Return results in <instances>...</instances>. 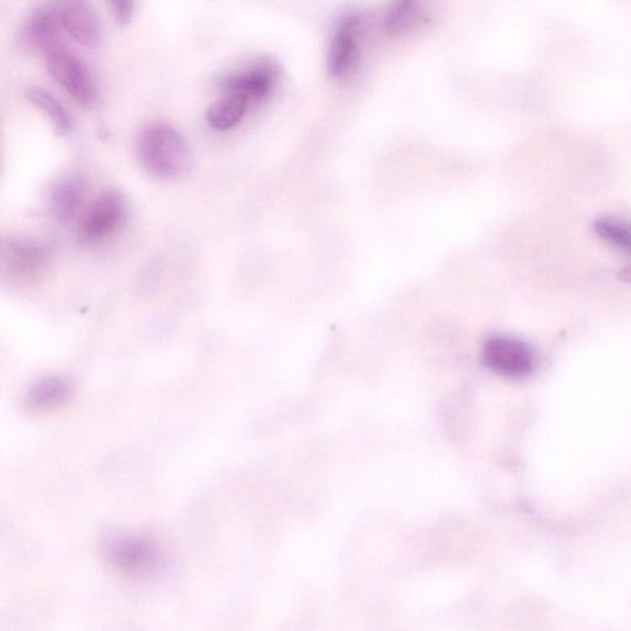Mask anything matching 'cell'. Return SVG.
I'll return each instance as SVG.
<instances>
[{"mask_svg": "<svg viewBox=\"0 0 631 631\" xmlns=\"http://www.w3.org/2000/svg\"><path fill=\"white\" fill-rule=\"evenodd\" d=\"M141 166L159 179H177L192 167V152L176 126L164 121L147 124L137 137Z\"/></svg>", "mask_w": 631, "mask_h": 631, "instance_id": "cell-1", "label": "cell"}, {"mask_svg": "<svg viewBox=\"0 0 631 631\" xmlns=\"http://www.w3.org/2000/svg\"><path fill=\"white\" fill-rule=\"evenodd\" d=\"M51 252L44 243L28 237H7L0 248L2 277L14 286H28L44 277Z\"/></svg>", "mask_w": 631, "mask_h": 631, "instance_id": "cell-2", "label": "cell"}, {"mask_svg": "<svg viewBox=\"0 0 631 631\" xmlns=\"http://www.w3.org/2000/svg\"><path fill=\"white\" fill-rule=\"evenodd\" d=\"M47 72L68 95L83 106L97 100L98 87L86 63L67 46L58 44L44 52Z\"/></svg>", "mask_w": 631, "mask_h": 631, "instance_id": "cell-3", "label": "cell"}, {"mask_svg": "<svg viewBox=\"0 0 631 631\" xmlns=\"http://www.w3.org/2000/svg\"><path fill=\"white\" fill-rule=\"evenodd\" d=\"M127 201L119 190H106L83 212L78 237L86 245L103 243L125 224Z\"/></svg>", "mask_w": 631, "mask_h": 631, "instance_id": "cell-4", "label": "cell"}, {"mask_svg": "<svg viewBox=\"0 0 631 631\" xmlns=\"http://www.w3.org/2000/svg\"><path fill=\"white\" fill-rule=\"evenodd\" d=\"M364 21L349 14L339 21L328 47L327 68L334 79H348L357 72L362 60Z\"/></svg>", "mask_w": 631, "mask_h": 631, "instance_id": "cell-5", "label": "cell"}, {"mask_svg": "<svg viewBox=\"0 0 631 631\" xmlns=\"http://www.w3.org/2000/svg\"><path fill=\"white\" fill-rule=\"evenodd\" d=\"M487 367L509 379L526 378L534 369V355L526 343L511 337H493L486 343Z\"/></svg>", "mask_w": 631, "mask_h": 631, "instance_id": "cell-6", "label": "cell"}, {"mask_svg": "<svg viewBox=\"0 0 631 631\" xmlns=\"http://www.w3.org/2000/svg\"><path fill=\"white\" fill-rule=\"evenodd\" d=\"M279 78V67L272 61L262 60L222 79L221 88L224 93L240 94L256 105L272 95Z\"/></svg>", "mask_w": 631, "mask_h": 631, "instance_id": "cell-7", "label": "cell"}, {"mask_svg": "<svg viewBox=\"0 0 631 631\" xmlns=\"http://www.w3.org/2000/svg\"><path fill=\"white\" fill-rule=\"evenodd\" d=\"M62 35L84 47H97L103 39L102 23L92 5L79 0L55 3Z\"/></svg>", "mask_w": 631, "mask_h": 631, "instance_id": "cell-8", "label": "cell"}, {"mask_svg": "<svg viewBox=\"0 0 631 631\" xmlns=\"http://www.w3.org/2000/svg\"><path fill=\"white\" fill-rule=\"evenodd\" d=\"M73 397V387L60 376H46L37 380L25 396L26 410L35 413L49 412L68 404Z\"/></svg>", "mask_w": 631, "mask_h": 631, "instance_id": "cell-9", "label": "cell"}, {"mask_svg": "<svg viewBox=\"0 0 631 631\" xmlns=\"http://www.w3.org/2000/svg\"><path fill=\"white\" fill-rule=\"evenodd\" d=\"M86 196V185L77 176L58 180L50 192L49 209L53 219L67 224L79 214Z\"/></svg>", "mask_w": 631, "mask_h": 631, "instance_id": "cell-10", "label": "cell"}, {"mask_svg": "<svg viewBox=\"0 0 631 631\" xmlns=\"http://www.w3.org/2000/svg\"><path fill=\"white\" fill-rule=\"evenodd\" d=\"M62 35L55 9V3L35 10L23 28V39L33 49L44 53L49 47L58 44Z\"/></svg>", "mask_w": 631, "mask_h": 631, "instance_id": "cell-11", "label": "cell"}, {"mask_svg": "<svg viewBox=\"0 0 631 631\" xmlns=\"http://www.w3.org/2000/svg\"><path fill=\"white\" fill-rule=\"evenodd\" d=\"M253 105L251 100L240 94L224 93L222 98L210 105L208 113H206V121H208L211 129L216 131L224 132L235 129L246 118Z\"/></svg>", "mask_w": 631, "mask_h": 631, "instance_id": "cell-12", "label": "cell"}, {"mask_svg": "<svg viewBox=\"0 0 631 631\" xmlns=\"http://www.w3.org/2000/svg\"><path fill=\"white\" fill-rule=\"evenodd\" d=\"M429 13L416 2H399L386 10L384 28L391 36H404L428 23Z\"/></svg>", "mask_w": 631, "mask_h": 631, "instance_id": "cell-13", "label": "cell"}, {"mask_svg": "<svg viewBox=\"0 0 631 631\" xmlns=\"http://www.w3.org/2000/svg\"><path fill=\"white\" fill-rule=\"evenodd\" d=\"M110 559L120 570L136 572L147 569L155 561V550L140 539H123L111 546Z\"/></svg>", "mask_w": 631, "mask_h": 631, "instance_id": "cell-14", "label": "cell"}, {"mask_svg": "<svg viewBox=\"0 0 631 631\" xmlns=\"http://www.w3.org/2000/svg\"><path fill=\"white\" fill-rule=\"evenodd\" d=\"M25 97L46 115L58 134L62 136L70 134L73 129L71 116L67 113L65 106L58 102L55 95L45 89L31 87L26 89Z\"/></svg>", "mask_w": 631, "mask_h": 631, "instance_id": "cell-15", "label": "cell"}, {"mask_svg": "<svg viewBox=\"0 0 631 631\" xmlns=\"http://www.w3.org/2000/svg\"><path fill=\"white\" fill-rule=\"evenodd\" d=\"M598 237L619 251L631 254V222L618 216H601L593 222Z\"/></svg>", "mask_w": 631, "mask_h": 631, "instance_id": "cell-16", "label": "cell"}, {"mask_svg": "<svg viewBox=\"0 0 631 631\" xmlns=\"http://www.w3.org/2000/svg\"><path fill=\"white\" fill-rule=\"evenodd\" d=\"M111 12L114 14V18L120 25L129 24L131 19L134 18L136 3L134 2H121V0H115L110 3Z\"/></svg>", "mask_w": 631, "mask_h": 631, "instance_id": "cell-17", "label": "cell"}, {"mask_svg": "<svg viewBox=\"0 0 631 631\" xmlns=\"http://www.w3.org/2000/svg\"><path fill=\"white\" fill-rule=\"evenodd\" d=\"M620 279L627 281V283H631V265L620 272Z\"/></svg>", "mask_w": 631, "mask_h": 631, "instance_id": "cell-18", "label": "cell"}]
</instances>
